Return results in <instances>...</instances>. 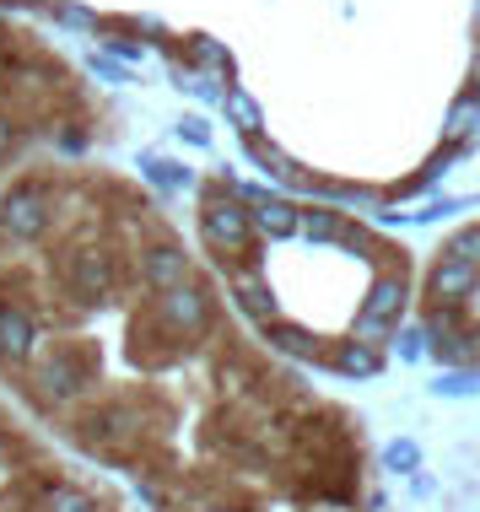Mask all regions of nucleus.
Wrapping results in <instances>:
<instances>
[{"instance_id": "nucleus-1", "label": "nucleus", "mask_w": 480, "mask_h": 512, "mask_svg": "<svg viewBox=\"0 0 480 512\" xmlns=\"http://www.w3.org/2000/svg\"><path fill=\"white\" fill-rule=\"evenodd\" d=\"M200 232H205V243L216 248V254H249V243H254V221L249 211H243L232 195H205L200 205Z\"/></svg>"}, {"instance_id": "nucleus-2", "label": "nucleus", "mask_w": 480, "mask_h": 512, "mask_svg": "<svg viewBox=\"0 0 480 512\" xmlns=\"http://www.w3.org/2000/svg\"><path fill=\"white\" fill-rule=\"evenodd\" d=\"M152 318L168 329L173 340H195V335L211 329V297H205L200 286H189V281L184 286H168V292H157Z\"/></svg>"}, {"instance_id": "nucleus-3", "label": "nucleus", "mask_w": 480, "mask_h": 512, "mask_svg": "<svg viewBox=\"0 0 480 512\" xmlns=\"http://www.w3.org/2000/svg\"><path fill=\"white\" fill-rule=\"evenodd\" d=\"M49 232V195L38 184H22L0 200V238L6 243H38Z\"/></svg>"}, {"instance_id": "nucleus-4", "label": "nucleus", "mask_w": 480, "mask_h": 512, "mask_svg": "<svg viewBox=\"0 0 480 512\" xmlns=\"http://www.w3.org/2000/svg\"><path fill=\"white\" fill-rule=\"evenodd\" d=\"M65 292H71L76 302H103L108 292H114V259L103 254V248H71L65 254Z\"/></svg>"}, {"instance_id": "nucleus-5", "label": "nucleus", "mask_w": 480, "mask_h": 512, "mask_svg": "<svg viewBox=\"0 0 480 512\" xmlns=\"http://www.w3.org/2000/svg\"><path fill=\"white\" fill-rule=\"evenodd\" d=\"M135 410L130 405H98V410H87L81 415V426H76V442L87 453H114L119 442H130L135 437Z\"/></svg>"}, {"instance_id": "nucleus-6", "label": "nucleus", "mask_w": 480, "mask_h": 512, "mask_svg": "<svg viewBox=\"0 0 480 512\" xmlns=\"http://www.w3.org/2000/svg\"><path fill=\"white\" fill-rule=\"evenodd\" d=\"M405 297H410L405 292V275H378L373 292H367V302H362V313H356V335H362V340L383 335V329L405 313Z\"/></svg>"}, {"instance_id": "nucleus-7", "label": "nucleus", "mask_w": 480, "mask_h": 512, "mask_svg": "<svg viewBox=\"0 0 480 512\" xmlns=\"http://www.w3.org/2000/svg\"><path fill=\"white\" fill-rule=\"evenodd\" d=\"M87 383H92V362L81 351H54V362L38 367V389H44V399H54V405L76 399Z\"/></svg>"}, {"instance_id": "nucleus-8", "label": "nucleus", "mask_w": 480, "mask_h": 512, "mask_svg": "<svg viewBox=\"0 0 480 512\" xmlns=\"http://www.w3.org/2000/svg\"><path fill=\"white\" fill-rule=\"evenodd\" d=\"M33 351H38V324H33V313L17 308V302H0V362H6V367H22Z\"/></svg>"}, {"instance_id": "nucleus-9", "label": "nucleus", "mask_w": 480, "mask_h": 512, "mask_svg": "<svg viewBox=\"0 0 480 512\" xmlns=\"http://www.w3.org/2000/svg\"><path fill=\"white\" fill-rule=\"evenodd\" d=\"M475 286H480V265H464V259H437L427 292L437 297V308H459Z\"/></svg>"}, {"instance_id": "nucleus-10", "label": "nucleus", "mask_w": 480, "mask_h": 512, "mask_svg": "<svg viewBox=\"0 0 480 512\" xmlns=\"http://www.w3.org/2000/svg\"><path fill=\"white\" fill-rule=\"evenodd\" d=\"M141 275H146V286H152V292L184 286L189 281V254H184V248H173V243H157V248H146Z\"/></svg>"}, {"instance_id": "nucleus-11", "label": "nucleus", "mask_w": 480, "mask_h": 512, "mask_svg": "<svg viewBox=\"0 0 480 512\" xmlns=\"http://www.w3.org/2000/svg\"><path fill=\"white\" fill-rule=\"evenodd\" d=\"M243 200L254 205L249 221H254L259 232H270V238H292V232H297V221H303V211H292L286 200L265 195V189H243Z\"/></svg>"}, {"instance_id": "nucleus-12", "label": "nucleus", "mask_w": 480, "mask_h": 512, "mask_svg": "<svg viewBox=\"0 0 480 512\" xmlns=\"http://www.w3.org/2000/svg\"><path fill=\"white\" fill-rule=\"evenodd\" d=\"M265 335H270V345H276V351L297 356V362H313V356H319V340H313L308 329H297V324H281V318H270Z\"/></svg>"}, {"instance_id": "nucleus-13", "label": "nucleus", "mask_w": 480, "mask_h": 512, "mask_svg": "<svg viewBox=\"0 0 480 512\" xmlns=\"http://www.w3.org/2000/svg\"><path fill=\"white\" fill-rule=\"evenodd\" d=\"M335 367L346 372V378H378V367H383V356L373 351L367 340H346L335 351Z\"/></svg>"}, {"instance_id": "nucleus-14", "label": "nucleus", "mask_w": 480, "mask_h": 512, "mask_svg": "<svg viewBox=\"0 0 480 512\" xmlns=\"http://www.w3.org/2000/svg\"><path fill=\"white\" fill-rule=\"evenodd\" d=\"M297 232H308L313 243H346V238H351L346 221H340L335 211H308L303 221H297Z\"/></svg>"}, {"instance_id": "nucleus-15", "label": "nucleus", "mask_w": 480, "mask_h": 512, "mask_svg": "<svg viewBox=\"0 0 480 512\" xmlns=\"http://www.w3.org/2000/svg\"><path fill=\"white\" fill-rule=\"evenodd\" d=\"M222 103H227V119L238 124L243 135H259V124H265V114H259V103L249 98V92H238V87H232V92H222Z\"/></svg>"}, {"instance_id": "nucleus-16", "label": "nucleus", "mask_w": 480, "mask_h": 512, "mask_svg": "<svg viewBox=\"0 0 480 512\" xmlns=\"http://www.w3.org/2000/svg\"><path fill=\"white\" fill-rule=\"evenodd\" d=\"M383 469H394V475H416L421 469V442L416 437H394L389 448H383Z\"/></svg>"}, {"instance_id": "nucleus-17", "label": "nucleus", "mask_w": 480, "mask_h": 512, "mask_svg": "<svg viewBox=\"0 0 480 512\" xmlns=\"http://www.w3.org/2000/svg\"><path fill=\"white\" fill-rule=\"evenodd\" d=\"M238 302H243V313H249V318H259V324L276 318V297H270L259 281H238Z\"/></svg>"}, {"instance_id": "nucleus-18", "label": "nucleus", "mask_w": 480, "mask_h": 512, "mask_svg": "<svg viewBox=\"0 0 480 512\" xmlns=\"http://www.w3.org/2000/svg\"><path fill=\"white\" fill-rule=\"evenodd\" d=\"M44 507L49 512H98V502H92V496H81L76 486H49Z\"/></svg>"}, {"instance_id": "nucleus-19", "label": "nucleus", "mask_w": 480, "mask_h": 512, "mask_svg": "<svg viewBox=\"0 0 480 512\" xmlns=\"http://www.w3.org/2000/svg\"><path fill=\"white\" fill-rule=\"evenodd\" d=\"M141 173L152 178L157 189H189V168H178V162H162V157H152Z\"/></svg>"}, {"instance_id": "nucleus-20", "label": "nucleus", "mask_w": 480, "mask_h": 512, "mask_svg": "<svg viewBox=\"0 0 480 512\" xmlns=\"http://www.w3.org/2000/svg\"><path fill=\"white\" fill-rule=\"evenodd\" d=\"M475 119H480V103H475V98L454 103V114H448V124H443V130H448V141H464V135L475 130Z\"/></svg>"}, {"instance_id": "nucleus-21", "label": "nucleus", "mask_w": 480, "mask_h": 512, "mask_svg": "<svg viewBox=\"0 0 480 512\" xmlns=\"http://www.w3.org/2000/svg\"><path fill=\"white\" fill-rule=\"evenodd\" d=\"M443 259H464V265H480V227H464L459 238L443 248Z\"/></svg>"}, {"instance_id": "nucleus-22", "label": "nucleus", "mask_w": 480, "mask_h": 512, "mask_svg": "<svg viewBox=\"0 0 480 512\" xmlns=\"http://www.w3.org/2000/svg\"><path fill=\"white\" fill-rule=\"evenodd\" d=\"M432 394H448V399H470L475 394V378H464V372H448V378L432 383Z\"/></svg>"}, {"instance_id": "nucleus-23", "label": "nucleus", "mask_w": 480, "mask_h": 512, "mask_svg": "<svg viewBox=\"0 0 480 512\" xmlns=\"http://www.w3.org/2000/svg\"><path fill=\"white\" fill-rule=\"evenodd\" d=\"M195 60H200V65H211V71H227V49H222V44H211V38H200V44H195Z\"/></svg>"}, {"instance_id": "nucleus-24", "label": "nucleus", "mask_w": 480, "mask_h": 512, "mask_svg": "<svg viewBox=\"0 0 480 512\" xmlns=\"http://www.w3.org/2000/svg\"><path fill=\"white\" fill-rule=\"evenodd\" d=\"M54 17H60V22H71V27H98V17H92V11H81V6H60Z\"/></svg>"}, {"instance_id": "nucleus-25", "label": "nucleus", "mask_w": 480, "mask_h": 512, "mask_svg": "<svg viewBox=\"0 0 480 512\" xmlns=\"http://www.w3.org/2000/svg\"><path fill=\"white\" fill-rule=\"evenodd\" d=\"M178 130H184V135H189V141H195V146H205V141H211V130H205V119H195V114H189L184 124H178Z\"/></svg>"}, {"instance_id": "nucleus-26", "label": "nucleus", "mask_w": 480, "mask_h": 512, "mask_svg": "<svg viewBox=\"0 0 480 512\" xmlns=\"http://www.w3.org/2000/svg\"><path fill=\"white\" fill-rule=\"evenodd\" d=\"M427 351V335H421V329H410V335L400 340V356H421Z\"/></svg>"}, {"instance_id": "nucleus-27", "label": "nucleus", "mask_w": 480, "mask_h": 512, "mask_svg": "<svg viewBox=\"0 0 480 512\" xmlns=\"http://www.w3.org/2000/svg\"><path fill=\"white\" fill-rule=\"evenodd\" d=\"M92 71H98L103 81H125V71H119V65H108V60H92Z\"/></svg>"}, {"instance_id": "nucleus-28", "label": "nucleus", "mask_w": 480, "mask_h": 512, "mask_svg": "<svg viewBox=\"0 0 480 512\" xmlns=\"http://www.w3.org/2000/svg\"><path fill=\"white\" fill-rule=\"evenodd\" d=\"M6 146H11V119L0 114V157H6Z\"/></svg>"}, {"instance_id": "nucleus-29", "label": "nucleus", "mask_w": 480, "mask_h": 512, "mask_svg": "<svg viewBox=\"0 0 480 512\" xmlns=\"http://www.w3.org/2000/svg\"><path fill=\"white\" fill-rule=\"evenodd\" d=\"M200 512H232V507H200Z\"/></svg>"}, {"instance_id": "nucleus-30", "label": "nucleus", "mask_w": 480, "mask_h": 512, "mask_svg": "<svg viewBox=\"0 0 480 512\" xmlns=\"http://www.w3.org/2000/svg\"><path fill=\"white\" fill-rule=\"evenodd\" d=\"M475 351H480V335H475Z\"/></svg>"}]
</instances>
